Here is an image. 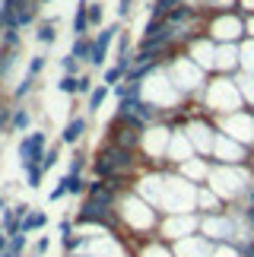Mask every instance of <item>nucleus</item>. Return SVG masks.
<instances>
[{"label":"nucleus","mask_w":254,"mask_h":257,"mask_svg":"<svg viewBox=\"0 0 254 257\" xmlns=\"http://www.w3.org/2000/svg\"><path fill=\"white\" fill-rule=\"evenodd\" d=\"M188 140L194 143V150L210 153V150H213V143H216V137H213L210 127H203V124H191V127H188Z\"/></svg>","instance_id":"obj_10"},{"label":"nucleus","mask_w":254,"mask_h":257,"mask_svg":"<svg viewBox=\"0 0 254 257\" xmlns=\"http://www.w3.org/2000/svg\"><path fill=\"white\" fill-rule=\"evenodd\" d=\"M216 35H219V38H235V35H238V23H232V19L219 23V26H216Z\"/></svg>","instance_id":"obj_16"},{"label":"nucleus","mask_w":254,"mask_h":257,"mask_svg":"<svg viewBox=\"0 0 254 257\" xmlns=\"http://www.w3.org/2000/svg\"><path fill=\"white\" fill-rule=\"evenodd\" d=\"M114 216L121 219V225L127 232H134V235H143V232H153L156 225H159V216H156V206H150L143 200L140 194H127L121 197L118 203L111 206Z\"/></svg>","instance_id":"obj_1"},{"label":"nucleus","mask_w":254,"mask_h":257,"mask_svg":"<svg viewBox=\"0 0 254 257\" xmlns=\"http://www.w3.org/2000/svg\"><path fill=\"white\" fill-rule=\"evenodd\" d=\"M226 127L232 131V137H241V140H251L254 137V121L245 114H235L232 121H226Z\"/></svg>","instance_id":"obj_12"},{"label":"nucleus","mask_w":254,"mask_h":257,"mask_svg":"<svg viewBox=\"0 0 254 257\" xmlns=\"http://www.w3.org/2000/svg\"><path fill=\"white\" fill-rule=\"evenodd\" d=\"M197 229H200V216H194V213H175V216H165V219L159 222V238L175 244V241L194 235Z\"/></svg>","instance_id":"obj_2"},{"label":"nucleus","mask_w":254,"mask_h":257,"mask_svg":"<svg viewBox=\"0 0 254 257\" xmlns=\"http://www.w3.org/2000/svg\"><path fill=\"white\" fill-rule=\"evenodd\" d=\"M172 83L178 89H194L200 83V67L191 64V61H178L172 67Z\"/></svg>","instance_id":"obj_7"},{"label":"nucleus","mask_w":254,"mask_h":257,"mask_svg":"<svg viewBox=\"0 0 254 257\" xmlns=\"http://www.w3.org/2000/svg\"><path fill=\"white\" fill-rule=\"evenodd\" d=\"M169 143H172V134L162 131V127H153V131L143 134V150L150 156H169Z\"/></svg>","instance_id":"obj_8"},{"label":"nucleus","mask_w":254,"mask_h":257,"mask_svg":"<svg viewBox=\"0 0 254 257\" xmlns=\"http://www.w3.org/2000/svg\"><path fill=\"white\" fill-rule=\"evenodd\" d=\"M197 206H200V210H207V213H216L219 210V197L213 194V191H197Z\"/></svg>","instance_id":"obj_15"},{"label":"nucleus","mask_w":254,"mask_h":257,"mask_svg":"<svg viewBox=\"0 0 254 257\" xmlns=\"http://www.w3.org/2000/svg\"><path fill=\"white\" fill-rule=\"evenodd\" d=\"M207 175H210V169L197 159H188L181 165V178H188V181H200V178H207Z\"/></svg>","instance_id":"obj_13"},{"label":"nucleus","mask_w":254,"mask_h":257,"mask_svg":"<svg viewBox=\"0 0 254 257\" xmlns=\"http://www.w3.org/2000/svg\"><path fill=\"white\" fill-rule=\"evenodd\" d=\"M175 257H210L213 254V241L203 235H188V238L175 241Z\"/></svg>","instance_id":"obj_5"},{"label":"nucleus","mask_w":254,"mask_h":257,"mask_svg":"<svg viewBox=\"0 0 254 257\" xmlns=\"http://www.w3.org/2000/svg\"><path fill=\"white\" fill-rule=\"evenodd\" d=\"M245 10H254V0H245Z\"/></svg>","instance_id":"obj_18"},{"label":"nucleus","mask_w":254,"mask_h":257,"mask_svg":"<svg viewBox=\"0 0 254 257\" xmlns=\"http://www.w3.org/2000/svg\"><path fill=\"white\" fill-rule=\"evenodd\" d=\"M137 257H175L172 248H165L162 241H146L140 251H137Z\"/></svg>","instance_id":"obj_14"},{"label":"nucleus","mask_w":254,"mask_h":257,"mask_svg":"<svg viewBox=\"0 0 254 257\" xmlns=\"http://www.w3.org/2000/svg\"><path fill=\"white\" fill-rule=\"evenodd\" d=\"M207 105L210 108H219V111H232L238 108V92L229 80H216L210 86V95H207Z\"/></svg>","instance_id":"obj_4"},{"label":"nucleus","mask_w":254,"mask_h":257,"mask_svg":"<svg viewBox=\"0 0 254 257\" xmlns=\"http://www.w3.org/2000/svg\"><path fill=\"white\" fill-rule=\"evenodd\" d=\"M200 232L210 241L235 238V219L232 216H219V213H207V216H200Z\"/></svg>","instance_id":"obj_3"},{"label":"nucleus","mask_w":254,"mask_h":257,"mask_svg":"<svg viewBox=\"0 0 254 257\" xmlns=\"http://www.w3.org/2000/svg\"><path fill=\"white\" fill-rule=\"evenodd\" d=\"M210 257H238V251L235 248H226V244H222V248H213V254Z\"/></svg>","instance_id":"obj_17"},{"label":"nucleus","mask_w":254,"mask_h":257,"mask_svg":"<svg viewBox=\"0 0 254 257\" xmlns=\"http://www.w3.org/2000/svg\"><path fill=\"white\" fill-rule=\"evenodd\" d=\"M191 153H194V143L188 140V134H172L169 159H172V162H178V165H184V162L191 159Z\"/></svg>","instance_id":"obj_9"},{"label":"nucleus","mask_w":254,"mask_h":257,"mask_svg":"<svg viewBox=\"0 0 254 257\" xmlns=\"http://www.w3.org/2000/svg\"><path fill=\"white\" fill-rule=\"evenodd\" d=\"M213 153H216L222 162H238V159H241V146L232 143V140H226V137H216V143H213Z\"/></svg>","instance_id":"obj_11"},{"label":"nucleus","mask_w":254,"mask_h":257,"mask_svg":"<svg viewBox=\"0 0 254 257\" xmlns=\"http://www.w3.org/2000/svg\"><path fill=\"white\" fill-rule=\"evenodd\" d=\"M210 181H213V194L216 197H235L241 191V175L229 172V169H216L210 175Z\"/></svg>","instance_id":"obj_6"}]
</instances>
